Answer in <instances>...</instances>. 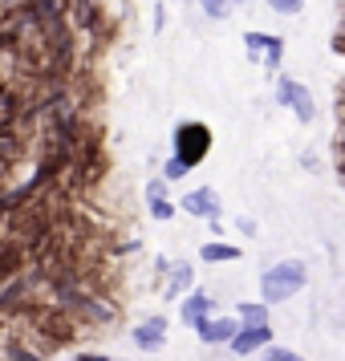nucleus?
I'll return each mask as SVG.
<instances>
[{
    "instance_id": "1",
    "label": "nucleus",
    "mask_w": 345,
    "mask_h": 361,
    "mask_svg": "<svg viewBox=\"0 0 345 361\" xmlns=\"http://www.w3.org/2000/svg\"><path fill=\"white\" fill-rule=\"evenodd\" d=\"M301 284H305V264H301V260L277 264V268H268V272H264V280H260L264 300H268V305L289 300L293 293H301Z\"/></svg>"
},
{
    "instance_id": "2",
    "label": "nucleus",
    "mask_w": 345,
    "mask_h": 361,
    "mask_svg": "<svg viewBox=\"0 0 345 361\" xmlns=\"http://www.w3.org/2000/svg\"><path fill=\"white\" fill-rule=\"evenodd\" d=\"M175 138H179V163L195 166L199 159L207 154V138H212V134H207V126H195V122H191V126H179Z\"/></svg>"
},
{
    "instance_id": "3",
    "label": "nucleus",
    "mask_w": 345,
    "mask_h": 361,
    "mask_svg": "<svg viewBox=\"0 0 345 361\" xmlns=\"http://www.w3.org/2000/svg\"><path fill=\"white\" fill-rule=\"evenodd\" d=\"M277 98H280V102H289V106L296 110V118H301V122H313V114H317V106H313V94L305 90V85L289 82V78H280Z\"/></svg>"
},
{
    "instance_id": "4",
    "label": "nucleus",
    "mask_w": 345,
    "mask_h": 361,
    "mask_svg": "<svg viewBox=\"0 0 345 361\" xmlns=\"http://www.w3.org/2000/svg\"><path fill=\"white\" fill-rule=\"evenodd\" d=\"M244 45H248V57L252 61H264V66H280V45L277 37H264V33H248L244 37Z\"/></svg>"
},
{
    "instance_id": "5",
    "label": "nucleus",
    "mask_w": 345,
    "mask_h": 361,
    "mask_svg": "<svg viewBox=\"0 0 345 361\" xmlns=\"http://www.w3.org/2000/svg\"><path fill=\"white\" fill-rule=\"evenodd\" d=\"M268 337H272V333H268V325H248V329H236V337H231V349L248 357V353L264 349V345H268Z\"/></svg>"
},
{
    "instance_id": "6",
    "label": "nucleus",
    "mask_w": 345,
    "mask_h": 361,
    "mask_svg": "<svg viewBox=\"0 0 345 361\" xmlns=\"http://www.w3.org/2000/svg\"><path fill=\"white\" fill-rule=\"evenodd\" d=\"M163 333H167V321H163V317L143 321V325L134 329V345H138V349H163Z\"/></svg>"
},
{
    "instance_id": "7",
    "label": "nucleus",
    "mask_w": 345,
    "mask_h": 361,
    "mask_svg": "<svg viewBox=\"0 0 345 361\" xmlns=\"http://www.w3.org/2000/svg\"><path fill=\"white\" fill-rule=\"evenodd\" d=\"M236 321H228V317H219V321H203V325H199V333H203V341H231V337H236Z\"/></svg>"
},
{
    "instance_id": "8",
    "label": "nucleus",
    "mask_w": 345,
    "mask_h": 361,
    "mask_svg": "<svg viewBox=\"0 0 345 361\" xmlns=\"http://www.w3.org/2000/svg\"><path fill=\"white\" fill-rule=\"evenodd\" d=\"M183 207H187L191 215H215V207H219V203H215V191H207V187H203V191H191V195L183 199Z\"/></svg>"
},
{
    "instance_id": "9",
    "label": "nucleus",
    "mask_w": 345,
    "mask_h": 361,
    "mask_svg": "<svg viewBox=\"0 0 345 361\" xmlns=\"http://www.w3.org/2000/svg\"><path fill=\"white\" fill-rule=\"evenodd\" d=\"M207 309H212V300H207L203 293L187 296V300H183V321H187V325H203V317H207Z\"/></svg>"
},
{
    "instance_id": "10",
    "label": "nucleus",
    "mask_w": 345,
    "mask_h": 361,
    "mask_svg": "<svg viewBox=\"0 0 345 361\" xmlns=\"http://www.w3.org/2000/svg\"><path fill=\"white\" fill-rule=\"evenodd\" d=\"M240 252L236 247H228V244H207L203 247V260H236Z\"/></svg>"
},
{
    "instance_id": "11",
    "label": "nucleus",
    "mask_w": 345,
    "mask_h": 361,
    "mask_svg": "<svg viewBox=\"0 0 345 361\" xmlns=\"http://www.w3.org/2000/svg\"><path fill=\"white\" fill-rule=\"evenodd\" d=\"M240 317H244L248 325H264V309L260 305H240Z\"/></svg>"
},
{
    "instance_id": "12",
    "label": "nucleus",
    "mask_w": 345,
    "mask_h": 361,
    "mask_svg": "<svg viewBox=\"0 0 345 361\" xmlns=\"http://www.w3.org/2000/svg\"><path fill=\"white\" fill-rule=\"evenodd\" d=\"M264 361H305V357L293 353V349H264Z\"/></svg>"
},
{
    "instance_id": "13",
    "label": "nucleus",
    "mask_w": 345,
    "mask_h": 361,
    "mask_svg": "<svg viewBox=\"0 0 345 361\" xmlns=\"http://www.w3.org/2000/svg\"><path fill=\"white\" fill-rule=\"evenodd\" d=\"M191 284V268L183 264V268H175V284H171V293H179V288H187Z\"/></svg>"
},
{
    "instance_id": "14",
    "label": "nucleus",
    "mask_w": 345,
    "mask_h": 361,
    "mask_svg": "<svg viewBox=\"0 0 345 361\" xmlns=\"http://www.w3.org/2000/svg\"><path fill=\"white\" fill-rule=\"evenodd\" d=\"M203 13H212V17H224V13H228V0H203Z\"/></svg>"
},
{
    "instance_id": "15",
    "label": "nucleus",
    "mask_w": 345,
    "mask_h": 361,
    "mask_svg": "<svg viewBox=\"0 0 345 361\" xmlns=\"http://www.w3.org/2000/svg\"><path fill=\"white\" fill-rule=\"evenodd\" d=\"M277 13H301V0H268Z\"/></svg>"
},
{
    "instance_id": "16",
    "label": "nucleus",
    "mask_w": 345,
    "mask_h": 361,
    "mask_svg": "<svg viewBox=\"0 0 345 361\" xmlns=\"http://www.w3.org/2000/svg\"><path fill=\"white\" fill-rule=\"evenodd\" d=\"M155 219H171V203L167 199H155Z\"/></svg>"
},
{
    "instance_id": "17",
    "label": "nucleus",
    "mask_w": 345,
    "mask_h": 361,
    "mask_svg": "<svg viewBox=\"0 0 345 361\" xmlns=\"http://www.w3.org/2000/svg\"><path fill=\"white\" fill-rule=\"evenodd\" d=\"M167 175H171V179H179V175H187V166H183L179 159H171V166H167Z\"/></svg>"
},
{
    "instance_id": "18",
    "label": "nucleus",
    "mask_w": 345,
    "mask_h": 361,
    "mask_svg": "<svg viewBox=\"0 0 345 361\" xmlns=\"http://www.w3.org/2000/svg\"><path fill=\"white\" fill-rule=\"evenodd\" d=\"M82 361H106V357H94V353H90V357H85V353H82Z\"/></svg>"
},
{
    "instance_id": "19",
    "label": "nucleus",
    "mask_w": 345,
    "mask_h": 361,
    "mask_svg": "<svg viewBox=\"0 0 345 361\" xmlns=\"http://www.w3.org/2000/svg\"><path fill=\"white\" fill-rule=\"evenodd\" d=\"M231 4H248V0H231Z\"/></svg>"
}]
</instances>
